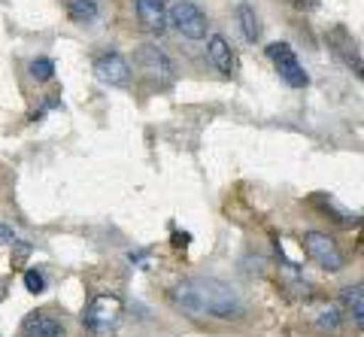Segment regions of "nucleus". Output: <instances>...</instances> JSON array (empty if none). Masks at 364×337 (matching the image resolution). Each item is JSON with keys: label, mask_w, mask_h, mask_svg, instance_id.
<instances>
[{"label": "nucleus", "mask_w": 364, "mask_h": 337, "mask_svg": "<svg viewBox=\"0 0 364 337\" xmlns=\"http://www.w3.org/2000/svg\"><path fill=\"white\" fill-rule=\"evenodd\" d=\"M170 301L188 316L198 319H225L234 322L246 313L243 298L237 295L234 286L222 283V279L213 277H198V279H186L170 289Z\"/></svg>", "instance_id": "obj_1"}, {"label": "nucleus", "mask_w": 364, "mask_h": 337, "mask_svg": "<svg viewBox=\"0 0 364 337\" xmlns=\"http://www.w3.org/2000/svg\"><path fill=\"white\" fill-rule=\"evenodd\" d=\"M167 25L186 40H207L210 18L198 4H191V0H176V4L167 9Z\"/></svg>", "instance_id": "obj_2"}, {"label": "nucleus", "mask_w": 364, "mask_h": 337, "mask_svg": "<svg viewBox=\"0 0 364 337\" xmlns=\"http://www.w3.org/2000/svg\"><path fill=\"white\" fill-rule=\"evenodd\" d=\"M134 67L152 82H173L176 76L173 61H170V55L158 43H140L134 49Z\"/></svg>", "instance_id": "obj_3"}, {"label": "nucleus", "mask_w": 364, "mask_h": 337, "mask_svg": "<svg viewBox=\"0 0 364 337\" xmlns=\"http://www.w3.org/2000/svg\"><path fill=\"white\" fill-rule=\"evenodd\" d=\"M304 250L328 274H340L343 271V264H346V258H343V252H340L337 240L331 237V234H325V231H306L304 234Z\"/></svg>", "instance_id": "obj_4"}, {"label": "nucleus", "mask_w": 364, "mask_h": 337, "mask_svg": "<svg viewBox=\"0 0 364 337\" xmlns=\"http://www.w3.org/2000/svg\"><path fill=\"white\" fill-rule=\"evenodd\" d=\"M267 58H270L273 67H277L279 80L286 85H291V88H306V85H310V76H306V70L298 61V52H294L289 43H270V46H267Z\"/></svg>", "instance_id": "obj_5"}, {"label": "nucleus", "mask_w": 364, "mask_h": 337, "mask_svg": "<svg viewBox=\"0 0 364 337\" xmlns=\"http://www.w3.org/2000/svg\"><path fill=\"white\" fill-rule=\"evenodd\" d=\"M119 298L116 295H97L82 313V325L91 334H107L119 319Z\"/></svg>", "instance_id": "obj_6"}, {"label": "nucleus", "mask_w": 364, "mask_h": 337, "mask_svg": "<svg viewBox=\"0 0 364 337\" xmlns=\"http://www.w3.org/2000/svg\"><path fill=\"white\" fill-rule=\"evenodd\" d=\"M325 40H328V46H331V52L337 55V58L343 61L355 76L364 80V61H361V52L355 46V40L349 37V31L346 28H331L325 33Z\"/></svg>", "instance_id": "obj_7"}, {"label": "nucleus", "mask_w": 364, "mask_h": 337, "mask_svg": "<svg viewBox=\"0 0 364 337\" xmlns=\"http://www.w3.org/2000/svg\"><path fill=\"white\" fill-rule=\"evenodd\" d=\"M134 13L143 31H149L152 37H164L167 33V4L164 0H134Z\"/></svg>", "instance_id": "obj_8"}, {"label": "nucleus", "mask_w": 364, "mask_h": 337, "mask_svg": "<svg viewBox=\"0 0 364 337\" xmlns=\"http://www.w3.org/2000/svg\"><path fill=\"white\" fill-rule=\"evenodd\" d=\"M95 76L100 82H107V85H128L131 80V64L122 58L119 52H104L100 58L95 61Z\"/></svg>", "instance_id": "obj_9"}, {"label": "nucleus", "mask_w": 364, "mask_h": 337, "mask_svg": "<svg viewBox=\"0 0 364 337\" xmlns=\"http://www.w3.org/2000/svg\"><path fill=\"white\" fill-rule=\"evenodd\" d=\"M207 55H210L213 67H215V70H219L222 76H234V73H237V55H234V46L222 37V33H213V37H210V43H207Z\"/></svg>", "instance_id": "obj_10"}, {"label": "nucleus", "mask_w": 364, "mask_h": 337, "mask_svg": "<svg viewBox=\"0 0 364 337\" xmlns=\"http://www.w3.org/2000/svg\"><path fill=\"white\" fill-rule=\"evenodd\" d=\"M21 334H25V337H61L64 325L55 316H49V313L37 310V313H31V316L25 319V325H21Z\"/></svg>", "instance_id": "obj_11"}, {"label": "nucleus", "mask_w": 364, "mask_h": 337, "mask_svg": "<svg viewBox=\"0 0 364 337\" xmlns=\"http://www.w3.org/2000/svg\"><path fill=\"white\" fill-rule=\"evenodd\" d=\"M340 304L346 307V313L352 316V322L364 328V283H355V286H346L340 291Z\"/></svg>", "instance_id": "obj_12"}, {"label": "nucleus", "mask_w": 364, "mask_h": 337, "mask_svg": "<svg viewBox=\"0 0 364 337\" xmlns=\"http://www.w3.org/2000/svg\"><path fill=\"white\" fill-rule=\"evenodd\" d=\"M316 328L325 334H340L343 328V313H340L337 304H322L316 310Z\"/></svg>", "instance_id": "obj_13"}, {"label": "nucleus", "mask_w": 364, "mask_h": 337, "mask_svg": "<svg viewBox=\"0 0 364 337\" xmlns=\"http://www.w3.org/2000/svg\"><path fill=\"white\" fill-rule=\"evenodd\" d=\"M237 25H240L246 43H255L261 37V21H258L255 9L249 4H237Z\"/></svg>", "instance_id": "obj_14"}, {"label": "nucleus", "mask_w": 364, "mask_h": 337, "mask_svg": "<svg viewBox=\"0 0 364 337\" xmlns=\"http://www.w3.org/2000/svg\"><path fill=\"white\" fill-rule=\"evenodd\" d=\"M67 16L73 21H95L97 18V4L95 0H67Z\"/></svg>", "instance_id": "obj_15"}, {"label": "nucleus", "mask_w": 364, "mask_h": 337, "mask_svg": "<svg viewBox=\"0 0 364 337\" xmlns=\"http://www.w3.org/2000/svg\"><path fill=\"white\" fill-rule=\"evenodd\" d=\"M28 70H31V80L33 82H49L52 76H55V64L49 58H33Z\"/></svg>", "instance_id": "obj_16"}, {"label": "nucleus", "mask_w": 364, "mask_h": 337, "mask_svg": "<svg viewBox=\"0 0 364 337\" xmlns=\"http://www.w3.org/2000/svg\"><path fill=\"white\" fill-rule=\"evenodd\" d=\"M25 289L31 291V295H40V291L46 289V279H43V274L37 271V267H31V271H25Z\"/></svg>", "instance_id": "obj_17"}, {"label": "nucleus", "mask_w": 364, "mask_h": 337, "mask_svg": "<svg viewBox=\"0 0 364 337\" xmlns=\"http://www.w3.org/2000/svg\"><path fill=\"white\" fill-rule=\"evenodd\" d=\"M286 4L291 9H298V13H313V9H318V0H286Z\"/></svg>", "instance_id": "obj_18"}]
</instances>
